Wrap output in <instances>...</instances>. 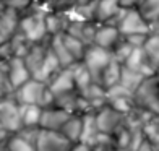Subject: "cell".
Masks as SVG:
<instances>
[{"label":"cell","instance_id":"obj_1","mask_svg":"<svg viewBox=\"0 0 159 151\" xmlns=\"http://www.w3.org/2000/svg\"><path fill=\"white\" fill-rule=\"evenodd\" d=\"M109 62H111L109 52L106 50V47H101L98 44H96V47H91L88 52L84 54V65L89 68L91 75L96 73L99 76L101 73H104V70L109 65Z\"/></svg>","mask_w":159,"mask_h":151},{"label":"cell","instance_id":"obj_2","mask_svg":"<svg viewBox=\"0 0 159 151\" xmlns=\"http://www.w3.org/2000/svg\"><path fill=\"white\" fill-rule=\"evenodd\" d=\"M21 30H23L25 36L28 41H39L42 39V36L46 34L47 31V23H46V18L42 15H31L25 18L21 21Z\"/></svg>","mask_w":159,"mask_h":151},{"label":"cell","instance_id":"obj_3","mask_svg":"<svg viewBox=\"0 0 159 151\" xmlns=\"http://www.w3.org/2000/svg\"><path fill=\"white\" fill-rule=\"evenodd\" d=\"M68 145V138L57 135L54 130H46L38 135V151H63Z\"/></svg>","mask_w":159,"mask_h":151},{"label":"cell","instance_id":"obj_4","mask_svg":"<svg viewBox=\"0 0 159 151\" xmlns=\"http://www.w3.org/2000/svg\"><path fill=\"white\" fill-rule=\"evenodd\" d=\"M44 85L41 80H28L25 85L20 86L18 98L23 104H39L44 94Z\"/></svg>","mask_w":159,"mask_h":151},{"label":"cell","instance_id":"obj_5","mask_svg":"<svg viewBox=\"0 0 159 151\" xmlns=\"http://www.w3.org/2000/svg\"><path fill=\"white\" fill-rule=\"evenodd\" d=\"M23 120H21V112L18 107L10 101L0 103V125L8 130H18Z\"/></svg>","mask_w":159,"mask_h":151},{"label":"cell","instance_id":"obj_6","mask_svg":"<svg viewBox=\"0 0 159 151\" xmlns=\"http://www.w3.org/2000/svg\"><path fill=\"white\" fill-rule=\"evenodd\" d=\"M120 33L124 34H135V33H146L148 31V25L143 20V15L138 11H128L127 15L122 18L120 26H119Z\"/></svg>","mask_w":159,"mask_h":151},{"label":"cell","instance_id":"obj_7","mask_svg":"<svg viewBox=\"0 0 159 151\" xmlns=\"http://www.w3.org/2000/svg\"><path fill=\"white\" fill-rule=\"evenodd\" d=\"M68 119H70L68 112L63 109H46L42 111L39 124L47 130H57V128H62Z\"/></svg>","mask_w":159,"mask_h":151},{"label":"cell","instance_id":"obj_8","mask_svg":"<svg viewBox=\"0 0 159 151\" xmlns=\"http://www.w3.org/2000/svg\"><path fill=\"white\" fill-rule=\"evenodd\" d=\"M60 65H62V63H60V60H59V57L55 55V52H54V50H49V52H46L44 60L41 62L39 68L34 71V78H36V80L44 81L46 78H49Z\"/></svg>","mask_w":159,"mask_h":151},{"label":"cell","instance_id":"obj_9","mask_svg":"<svg viewBox=\"0 0 159 151\" xmlns=\"http://www.w3.org/2000/svg\"><path fill=\"white\" fill-rule=\"evenodd\" d=\"M30 80V68H28L26 62L23 59H13L10 63V81L15 88H20L21 85H25Z\"/></svg>","mask_w":159,"mask_h":151},{"label":"cell","instance_id":"obj_10","mask_svg":"<svg viewBox=\"0 0 159 151\" xmlns=\"http://www.w3.org/2000/svg\"><path fill=\"white\" fill-rule=\"evenodd\" d=\"M75 76L71 70H63L62 73H59V76L54 80V83L50 85V91L54 93L55 96H62L65 93H68L73 89L75 86Z\"/></svg>","mask_w":159,"mask_h":151},{"label":"cell","instance_id":"obj_11","mask_svg":"<svg viewBox=\"0 0 159 151\" xmlns=\"http://www.w3.org/2000/svg\"><path fill=\"white\" fill-rule=\"evenodd\" d=\"M21 120H23V125L26 127H33L36 124L41 122V116H42V109L39 104H23L21 106Z\"/></svg>","mask_w":159,"mask_h":151},{"label":"cell","instance_id":"obj_12","mask_svg":"<svg viewBox=\"0 0 159 151\" xmlns=\"http://www.w3.org/2000/svg\"><path fill=\"white\" fill-rule=\"evenodd\" d=\"M141 80H143V73L138 70H132V68H122L120 73V85H124L125 88H128L130 91H133L136 88L141 86Z\"/></svg>","mask_w":159,"mask_h":151},{"label":"cell","instance_id":"obj_13","mask_svg":"<svg viewBox=\"0 0 159 151\" xmlns=\"http://www.w3.org/2000/svg\"><path fill=\"white\" fill-rule=\"evenodd\" d=\"M117 112H119V111H115L114 107H109V109H104V111L96 117L98 127H99L101 132H111L112 128L117 125V120H119Z\"/></svg>","mask_w":159,"mask_h":151},{"label":"cell","instance_id":"obj_14","mask_svg":"<svg viewBox=\"0 0 159 151\" xmlns=\"http://www.w3.org/2000/svg\"><path fill=\"white\" fill-rule=\"evenodd\" d=\"M119 38V31L112 26H106V28H101L94 33V42L101 47H111L115 41Z\"/></svg>","mask_w":159,"mask_h":151},{"label":"cell","instance_id":"obj_15","mask_svg":"<svg viewBox=\"0 0 159 151\" xmlns=\"http://www.w3.org/2000/svg\"><path fill=\"white\" fill-rule=\"evenodd\" d=\"M98 120L94 116H86L83 119V130H81V138H80V141L86 143V145H89V143L94 141L96 135H98Z\"/></svg>","mask_w":159,"mask_h":151},{"label":"cell","instance_id":"obj_16","mask_svg":"<svg viewBox=\"0 0 159 151\" xmlns=\"http://www.w3.org/2000/svg\"><path fill=\"white\" fill-rule=\"evenodd\" d=\"M52 50L55 52V55L59 57V60H60L62 65H70V63L75 60V57L70 54V50L67 49V46H65L63 38L59 36V34H57L54 38V41H52Z\"/></svg>","mask_w":159,"mask_h":151},{"label":"cell","instance_id":"obj_17","mask_svg":"<svg viewBox=\"0 0 159 151\" xmlns=\"http://www.w3.org/2000/svg\"><path fill=\"white\" fill-rule=\"evenodd\" d=\"M81 130H83V120L81 119H68L62 127L63 135L71 141H78L81 138Z\"/></svg>","mask_w":159,"mask_h":151},{"label":"cell","instance_id":"obj_18","mask_svg":"<svg viewBox=\"0 0 159 151\" xmlns=\"http://www.w3.org/2000/svg\"><path fill=\"white\" fill-rule=\"evenodd\" d=\"M120 73H122L120 65L115 60H111L109 65L106 67L104 73H102V78H104L106 85L109 86V88H111V86H114V85H117L120 81Z\"/></svg>","mask_w":159,"mask_h":151},{"label":"cell","instance_id":"obj_19","mask_svg":"<svg viewBox=\"0 0 159 151\" xmlns=\"http://www.w3.org/2000/svg\"><path fill=\"white\" fill-rule=\"evenodd\" d=\"M119 0H101L98 3V16L99 20H107L119 11Z\"/></svg>","mask_w":159,"mask_h":151},{"label":"cell","instance_id":"obj_20","mask_svg":"<svg viewBox=\"0 0 159 151\" xmlns=\"http://www.w3.org/2000/svg\"><path fill=\"white\" fill-rule=\"evenodd\" d=\"M62 38H63V42H65V46H67V49L70 50V54L75 57V60L81 59L83 57V42H81V39H78L71 34L62 36Z\"/></svg>","mask_w":159,"mask_h":151},{"label":"cell","instance_id":"obj_21","mask_svg":"<svg viewBox=\"0 0 159 151\" xmlns=\"http://www.w3.org/2000/svg\"><path fill=\"white\" fill-rule=\"evenodd\" d=\"M73 76H75V83L81 88L83 91L91 85V71L88 67H76V70H73Z\"/></svg>","mask_w":159,"mask_h":151},{"label":"cell","instance_id":"obj_22","mask_svg":"<svg viewBox=\"0 0 159 151\" xmlns=\"http://www.w3.org/2000/svg\"><path fill=\"white\" fill-rule=\"evenodd\" d=\"M8 149L10 151H34L33 145L23 136H13L8 143Z\"/></svg>","mask_w":159,"mask_h":151},{"label":"cell","instance_id":"obj_23","mask_svg":"<svg viewBox=\"0 0 159 151\" xmlns=\"http://www.w3.org/2000/svg\"><path fill=\"white\" fill-rule=\"evenodd\" d=\"M143 49L146 50V54L149 59H159V36H153V38L146 39Z\"/></svg>","mask_w":159,"mask_h":151},{"label":"cell","instance_id":"obj_24","mask_svg":"<svg viewBox=\"0 0 159 151\" xmlns=\"http://www.w3.org/2000/svg\"><path fill=\"white\" fill-rule=\"evenodd\" d=\"M143 11H144V16L156 18L159 15V0H144Z\"/></svg>","mask_w":159,"mask_h":151},{"label":"cell","instance_id":"obj_25","mask_svg":"<svg viewBox=\"0 0 159 151\" xmlns=\"http://www.w3.org/2000/svg\"><path fill=\"white\" fill-rule=\"evenodd\" d=\"M111 104L115 111L119 112H127L130 109V96H120V98H115V99H111Z\"/></svg>","mask_w":159,"mask_h":151},{"label":"cell","instance_id":"obj_26","mask_svg":"<svg viewBox=\"0 0 159 151\" xmlns=\"http://www.w3.org/2000/svg\"><path fill=\"white\" fill-rule=\"evenodd\" d=\"M128 42L132 44L133 47H141L143 42H146L144 39V33H135V34H127Z\"/></svg>","mask_w":159,"mask_h":151},{"label":"cell","instance_id":"obj_27","mask_svg":"<svg viewBox=\"0 0 159 151\" xmlns=\"http://www.w3.org/2000/svg\"><path fill=\"white\" fill-rule=\"evenodd\" d=\"M46 23H47V31L59 33V30H60V20H59V16H47Z\"/></svg>","mask_w":159,"mask_h":151},{"label":"cell","instance_id":"obj_28","mask_svg":"<svg viewBox=\"0 0 159 151\" xmlns=\"http://www.w3.org/2000/svg\"><path fill=\"white\" fill-rule=\"evenodd\" d=\"M31 3V0H7V5L11 10H23Z\"/></svg>","mask_w":159,"mask_h":151},{"label":"cell","instance_id":"obj_29","mask_svg":"<svg viewBox=\"0 0 159 151\" xmlns=\"http://www.w3.org/2000/svg\"><path fill=\"white\" fill-rule=\"evenodd\" d=\"M52 5L55 7V8H62V7H67V5H70V2L71 0H52Z\"/></svg>","mask_w":159,"mask_h":151},{"label":"cell","instance_id":"obj_30","mask_svg":"<svg viewBox=\"0 0 159 151\" xmlns=\"http://www.w3.org/2000/svg\"><path fill=\"white\" fill-rule=\"evenodd\" d=\"M122 2H124L125 5H132L133 2H136V0H122Z\"/></svg>","mask_w":159,"mask_h":151}]
</instances>
